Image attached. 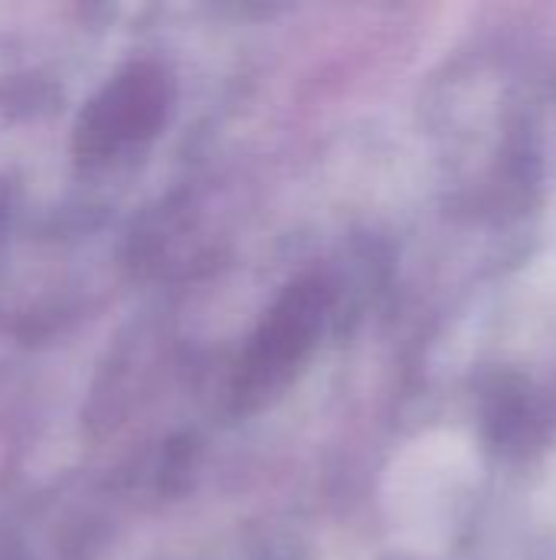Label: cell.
<instances>
[{"mask_svg": "<svg viewBox=\"0 0 556 560\" xmlns=\"http://www.w3.org/2000/svg\"><path fill=\"white\" fill-rule=\"evenodd\" d=\"M328 305L331 285L321 276H305L282 292V299L269 308L246 351L239 374V400L259 407L288 384V377L311 351Z\"/></svg>", "mask_w": 556, "mask_h": 560, "instance_id": "cell-1", "label": "cell"}]
</instances>
